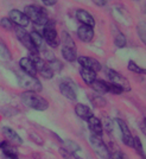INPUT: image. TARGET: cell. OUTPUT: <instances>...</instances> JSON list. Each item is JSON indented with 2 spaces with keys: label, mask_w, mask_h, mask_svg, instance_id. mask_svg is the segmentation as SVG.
<instances>
[{
  "label": "cell",
  "mask_w": 146,
  "mask_h": 159,
  "mask_svg": "<svg viewBox=\"0 0 146 159\" xmlns=\"http://www.w3.org/2000/svg\"><path fill=\"white\" fill-rule=\"evenodd\" d=\"M20 99L25 106H27L29 108H32L34 111L43 112V111H47L49 108L48 100L42 98L37 93H33V92H24L20 95Z\"/></svg>",
  "instance_id": "6da1fadb"
},
{
  "label": "cell",
  "mask_w": 146,
  "mask_h": 159,
  "mask_svg": "<svg viewBox=\"0 0 146 159\" xmlns=\"http://www.w3.org/2000/svg\"><path fill=\"white\" fill-rule=\"evenodd\" d=\"M24 13L26 14L29 20H31L36 25L39 26H45L49 21V16H48L47 10L39 5H27L25 7Z\"/></svg>",
  "instance_id": "7a4b0ae2"
},
{
  "label": "cell",
  "mask_w": 146,
  "mask_h": 159,
  "mask_svg": "<svg viewBox=\"0 0 146 159\" xmlns=\"http://www.w3.org/2000/svg\"><path fill=\"white\" fill-rule=\"evenodd\" d=\"M102 69H103V73H105V75L107 76L108 81H109V83L119 86L120 88H122L124 92H130L131 90V84H130L128 80L125 76H122L120 73L115 71V70L111 69V68H108V66H105Z\"/></svg>",
  "instance_id": "3957f363"
},
{
  "label": "cell",
  "mask_w": 146,
  "mask_h": 159,
  "mask_svg": "<svg viewBox=\"0 0 146 159\" xmlns=\"http://www.w3.org/2000/svg\"><path fill=\"white\" fill-rule=\"evenodd\" d=\"M17 79L18 83L21 88L25 89V92H33V93H38L42 90V83L37 77L29 76L26 74H17Z\"/></svg>",
  "instance_id": "277c9868"
},
{
  "label": "cell",
  "mask_w": 146,
  "mask_h": 159,
  "mask_svg": "<svg viewBox=\"0 0 146 159\" xmlns=\"http://www.w3.org/2000/svg\"><path fill=\"white\" fill-rule=\"evenodd\" d=\"M89 143H90V146L93 148V151L100 158L102 159H111V150L108 148V146L106 145V143L101 139L100 137H95V135H90L89 137Z\"/></svg>",
  "instance_id": "5b68a950"
},
{
  "label": "cell",
  "mask_w": 146,
  "mask_h": 159,
  "mask_svg": "<svg viewBox=\"0 0 146 159\" xmlns=\"http://www.w3.org/2000/svg\"><path fill=\"white\" fill-rule=\"evenodd\" d=\"M43 38L45 40V43H48L53 49L60 45L61 40L58 38V33L55 29V21L49 19L47 25L44 26V30H43Z\"/></svg>",
  "instance_id": "8992f818"
},
{
  "label": "cell",
  "mask_w": 146,
  "mask_h": 159,
  "mask_svg": "<svg viewBox=\"0 0 146 159\" xmlns=\"http://www.w3.org/2000/svg\"><path fill=\"white\" fill-rule=\"evenodd\" d=\"M16 34H17L18 40L29 50L30 55H39V52L36 50V48L33 47L32 40H31V37H30V33L27 32L25 29H23V27H17V29H16Z\"/></svg>",
  "instance_id": "52a82bcc"
},
{
  "label": "cell",
  "mask_w": 146,
  "mask_h": 159,
  "mask_svg": "<svg viewBox=\"0 0 146 159\" xmlns=\"http://www.w3.org/2000/svg\"><path fill=\"white\" fill-rule=\"evenodd\" d=\"M114 122H116V125L119 127L120 132H121V140H122V143L125 144L126 146L128 147H132L133 146V137L132 133H131V129H130V127L128 125L126 124V121L122 119H118L114 120Z\"/></svg>",
  "instance_id": "ba28073f"
},
{
  "label": "cell",
  "mask_w": 146,
  "mask_h": 159,
  "mask_svg": "<svg viewBox=\"0 0 146 159\" xmlns=\"http://www.w3.org/2000/svg\"><path fill=\"white\" fill-rule=\"evenodd\" d=\"M60 92L61 94L70 101H76L77 93H76V87L69 79L63 80L60 83Z\"/></svg>",
  "instance_id": "9c48e42d"
},
{
  "label": "cell",
  "mask_w": 146,
  "mask_h": 159,
  "mask_svg": "<svg viewBox=\"0 0 146 159\" xmlns=\"http://www.w3.org/2000/svg\"><path fill=\"white\" fill-rule=\"evenodd\" d=\"M8 19L12 21L13 25H17L18 27H26L30 24V20L26 17V14L21 12L19 10H11L8 13Z\"/></svg>",
  "instance_id": "30bf717a"
},
{
  "label": "cell",
  "mask_w": 146,
  "mask_h": 159,
  "mask_svg": "<svg viewBox=\"0 0 146 159\" xmlns=\"http://www.w3.org/2000/svg\"><path fill=\"white\" fill-rule=\"evenodd\" d=\"M77 61L80 63L81 68H84L88 70H92L94 73H98L102 69V66L98 60H95L93 57H89V56H80L77 57Z\"/></svg>",
  "instance_id": "8fae6325"
},
{
  "label": "cell",
  "mask_w": 146,
  "mask_h": 159,
  "mask_svg": "<svg viewBox=\"0 0 146 159\" xmlns=\"http://www.w3.org/2000/svg\"><path fill=\"white\" fill-rule=\"evenodd\" d=\"M76 18H77V20L80 21L82 25H86V26H90V27L95 26V19H94V17L88 11L83 10V8H79L76 11Z\"/></svg>",
  "instance_id": "7c38bea8"
},
{
  "label": "cell",
  "mask_w": 146,
  "mask_h": 159,
  "mask_svg": "<svg viewBox=\"0 0 146 159\" xmlns=\"http://www.w3.org/2000/svg\"><path fill=\"white\" fill-rule=\"evenodd\" d=\"M1 132H2V135L6 138V140L10 144H12V145H21L23 144V139L11 127H2Z\"/></svg>",
  "instance_id": "4fadbf2b"
},
{
  "label": "cell",
  "mask_w": 146,
  "mask_h": 159,
  "mask_svg": "<svg viewBox=\"0 0 146 159\" xmlns=\"http://www.w3.org/2000/svg\"><path fill=\"white\" fill-rule=\"evenodd\" d=\"M87 122H88L89 129L93 133L92 135H95V137H100V138H101V135L103 134V125H102L101 120L93 115L90 119L87 120Z\"/></svg>",
  "instance_id": "5bb4252c"
},
{
  "label": "cell",
  "mask_w": 146,
  "mask_h": 159,
  "mask_svg": "<svg viewBox=\"0 0 146 159\" xmlns=\"http://www.w3.org/2000/svg\"><path fill=\"white\" fill-rule=\"evenodd\" d=\"M19 66L24 74H26L29 76L36 77V75H37V69H36V66H34L32 61L30 60V57H23V58L19 61Z\"/></svg>",
  "instance_id": "9a60e30c"
},
{
  "label": "cell",
  "mask_w": 146,
  "mask_h": 159,
  "mask_svg": "<svg viewBox=\"0 0 146 159\" xmlns=\"http://www.w3.org/2000/svg\"><path fill=\"white\" fill-rule=\"evenodd\" d=\"M77 37L81 42L83 43H89L94 38V27L86 26V25H81L77 29Z\"/></svg>",
  "instance_id": "2e32d148"
},
{
  "label": "cell",
  "mask_w": 146,
  "mask_h": 159,
  "mask_svg": "<svg viewBox=\"0 0 146 159\" xmlns=\"http://www.w3.org/2000/svg\"><path fill=\"white\" fill-rule=\"evenodd\" d=\"M30 37L32 40L33 47L36 48V50L39 52V51H44L45 50V40L43 38V36L37 31H32L30 33Z\"/></svg>",
  "instance_id": "e0dca14e"
},
{
  "label": "cell",
  "mask_w": 146,
  "mask_h": 159,
  "mask_svg": "<svg viewBox=\"0 0 146 159\" xmlns=\"http://www.w3.org/2000/svg\"><path fill=\"white\" fill-rule=\"evenodd\" d=\"M75 113H76V115L79 118H81L82 120H86V121L88 119H90L94 115L92 109L88 106H86V105H82V103H77L75 106Z\"/></svg>",
  "instance_id": "ac0fdd59"
},
{
  "label": "cell",
  "mask_w": 146,
  "mask_h": 159,
  "mask_svg": "<svg viewBox=\"0 0 146 159\" xmlns=\"http://www.w3.org/2000/svg\"><path fill=\"white\" fill-rule=\"evenodd\" d=\"M80 75L81 79L83 80V82L88 86H92L94 81L96 80V73H94L92 70H88V69H84V68L80 69Z\"/></svg>",
  "instance_id": "d6986e66"
},
{
  "label": "cell",
  "mask_w": 146,
  "mask_h": 159,
  "mask_svg": "<svg viewBox=\"0 0 146 159\" xmlns=\"http://www.w3.org/2000/svg\"><path fill=\"white\" fill-rule=\"evenodd\" d=\"M92 88L95 90V93L98 94H106L108 93V82L103 81V80H95L94 83L92 84Z\"/></svg>",
  "instance_id": "ffe728a7"
},
{
  "label": "cell",
  "mask_w": 146,
  "mask_h": 159,
  "mask_svg": "<svg viewBox=\"0 0 146 159\" xmlns=\"http://www.w3.org/2000/svg\"><path fill=\"white\" fill-rule=\"evenodd\" d=\"M62 56L63 58L68 62H75L77 60V52H76V49H73V48H66L63 47L62 48Z\"/></svg>",
  "instance_id": "44dd1931"
},
{
  "label": "cell",
  "mask_w": 146,
  "mask_h": 159,
  "mask_svg": "<svg viewBox=\"0 0 146 159\" xmlns=\"http://www.w3.org/2000/svg\"><path fill=\"white\" fill-rule=\"evenodd\" d=\"M132 148H134V151L139 154L141 159H146V154L144 152V147H143V143H141V140H140L139 137H134L133 138V146Z\"/></svg>",
  "instance_id": "7402d4cb"
},
{
  "label": "cell",
  "mask_w": 146,
  "mask_h": 159,
  "mask_svg": "<svg viewBox=\"0 0 146 159\" xmlns=\"http://www.w3.org/2000/svg\"><path fill=\"white\" fill-rule=\"evenodd\" d=\"M89 100L92 101V103L95 107H105L107 103L103 96L100 94H89Z\"/></svg>",
  "instance_id": "603a6c76"
},
{
  "label": "cell",
  "mask_w": 146,
  "mask_h": 159,
  "mask_svg": "<svg viewBox=\"0 0 146 159\" xmlns=\"http://www.w3.org/2000/svg\"><path fill=\"white\" fill-rule=\"evenodd\" d=\"M127 68L130 71H132L134 74H138V75H146V69L139 66L134 61H130L128 64H127Z\"/></svg>",
  "instance_id": "cb8c5ba5"
},
{
  "label": "cell",
  "mask_w": 146,
  "mask_h": 159,
  "mask_svg": "<svg viewBox=\"0 0 146 159\" xmlns=\"http://www.w3.org/2000/svg\"><path fill=\"white\" fill-rule=\"evenodd\" d=\"M62 43H63V47L76 49V44H75V42L71 38V36L68 32H66V31L62 32Z\"/></svg>",
  "instance_id": "d4e9b609"
},
{
  "label": "cell",
  "mask_w": 146,
  "mask_h": 159,
  "mask_svg": "<svg viewBox=\"0 0 146 159\" xmlns=\"http://www.w3.org/2000/svg\"><path fill=\"white\" fill-rule=\"evenodd\" d=\"M137 32L140 40L146 45V21H139L137 25Z\"/></svg>",
  "instance_id": "484cf974"
},
{
  "label": "cell",
  "mask_w": 146,
  "mask_h": 159,
  "mask_svg": "<svg viewBox=\"0 0 146 159\" xmlns=\"http://www.w3.org/2000/svg\"><path fill=\"white\" fill-rule=\"evenodd\" d=\"M114 44H115V47L118 48V49H124L127 44L126 36H125L124 33L119 32L115 36V38H114Z\"/></svg>",
  "instance_id": "4316f807"
},
{
  "label": "cell",
  "mask_w": 146,
  "mask_h": 159,
  "mask_svg": "<svg viewBox=\"0 0 146 159\" xmlns=\"http://www.w3.org/2000/svg\"><path fill=\"white\" fill-rule=\"evenodd\" d=\"M48 66H49V68L52 70V73H60V71H62V69H63V63L61 62V61L56 60V58H53V60L49 61L47 63Z\"/></svg>",
  "instance_id": "83f0119b"
},
{
  "label": "cell",
  "mask_w": 146,
  "mask_h": 159,
  "mask_svg": "<svg viewBox=\"0 0 146 159\" xmlns=\"http://www.w3.org/2000/svg\"><path fill=\"white\" fill-rule=\"evenodd\" d=\"M0 56L4 60H11V52L8 51L6 44L2 40H0Z\"/></svg>",
  "instance_id": "f1b7e54d"
},
{
  "label": "cell",
  "mask_w": 146,
  "mask_h": 159,
  "mask_svg": "<svg viewBox=\"0 0 146 159\" xmlns=\"http://www.w3.org/2000/svg\"><path fill=\"white\" fill-rule=\"evenodd\" d=\"M0 26L2 27L4 30H6V31H11V30H13L14 25L8 18H1L0 19Z\"/></svg>",
  "instance_id": "f546056e"
},
{
  "label": "cell",
  "mask_w": 146,
  "mask_h": 159,
  "mask_svg": "<svg viewBox=\"0 0 146 159\" xmlns=\"http://www.w3.org/2000/svg\"><path fill=\"white\" fill-rule=\"evenodd\" d=\"M38 73H39L40 75H42V76L44 77V79H47V80H50V79H52V77H53L52 70H51V69L49 68V66H48V64L45 66H44V68H43L42 70H39Z\"/></svg>",
  "instance_id": "4dcf8cb0"
},
{
  "label": "cell",
  "mask_w": 146,
  "mask_h": 159,
  "mask_svg": "<svg viewBox=\"0 0 146 159\" xmlns=\"http://www.w3.org/2000/svg\"><path fill=\"white\" fill-rule=\"evenodd\" d=\"M108 93H112L114 95H120V94L124 93V90L119 86H115V84H112L108 82Z\"/></svg>",
  "instance_id": "1f68e13d"
},
{
  "label": "cell",
  "mask_w": 146,
  "mask_h": 159,
  "mask_svg": "<svg viewBox=\"0 0 146 159\" xmlns=\"http://www.w3.org/2000/svg\"><path fill=\"white\" fill-rule=\"evenodd\" d=\"M111 153H112L111 159H128V157L121 150H116V151H113Z\"/></svg>",
  "instance_id": "d6a6232c"
},
{
  "label": "cell",
  "mask_w": 146,
  "mask_h": 159,
  "mask_svg": "<svg viewBox=\"0 0 146 159\" xmlns=\"http://www.w3.org/2000/svg\"><path fill=\"white\" fill-rule=\"evenodd\" d=\"M60 154L64 159H70V158H71V153L69 152L66 148H64V147H61V148H60Z\"/></svg>",
  "instance_id": "836d02e7"
},
{
  "label": "cell",
  "mask_w": 146,
  "mask_h": 159,
  "mask_svg": "<svg viewBox=\"0 0 146 159\" xmlns=\"http://www.w3.org/2000/svg\"><path fill=\"white\" fill-rule=\"evenodd\" d=\"M2 153H4L8 159H19L17 152H2Z\"/></svg>",
  "instance_id": "e575fe53"
},
{
  "label": "cell",
  "mask_w": 146,
  "mask_h": 159,
  "mask_svg": "<svg viewBox=\"0 0 146 159\" xmlns=\"http://www.w3.org/2000/svg\"><path fill=\"white\" fill-rule=\"evenodd\" d=\"M107 124H106V129L108 132H112V127H113V124H112V120L107 119Z\"/></svg>",
  "instance_id": "d590c367"
},
{
  "label": "cell",
  "mask_w": 146,
  "mask_h": 159,
  "mask_svg": "<svg viewBox=\"0 0 146 159\" xmlns=\"http://www.w3.org/2000/svg\"><path fill=\"white\" fill-rule=\"evenodd\" d=\"M94 4H95V5H98V6H106V5H107V1H106V0H103V1H99V0H95V1H94Z\"/></svg>",
  "instance_id": "8d00e7d4"
},
{
  "label": "cell",
  "mask_w": 146,
  "mask_h": 159,
  "mask_svg": "<svg viewBox=\"0 0 146 159\" xmlns=\"http://www.w3.org/2000/svg\"><path fill=\"white\" fill-rule=\"evenodd\" d=\"M43 4L45 6H53V5H56V1H43Z\"/></svg>",
  "instance_id": "74e56055"
},
{
  "label": "cell",
  "mask_w": 146,
  "mask_h": 159,
  "mask_svg": "<svg viewBox=\"0 0 146 159\" xmlns=\"http://www.w3.org/2000/svg\"><path fill=\"white\" fill-rule=\"evenodd\" d=\"M144 126L146 127V118H145V119H144Z\"/></svg>",
  "instance_id": "f35d334b"
}]
</instances>
